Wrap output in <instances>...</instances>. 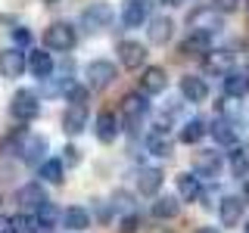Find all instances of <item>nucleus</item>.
Returning <instances> with one entry per match:
<instances>
[{
  "instance_id": "obj_44",
  "label": "nucleus",
  "mask_w": 249,
  "mask_h": 233,
  "mask_svg": "<svg viewBox=\"0 0 249 233\" xmlns=\"http://www.w3.org/2000/svg\"><path fill=\"white\" fill-rule=\"evenodd\" d=\"M243 230H246V233H249V221H246V227H243Z\"/></svg>"
},
{
  "instance_id": "obj_6",
  "label": "nucleus",
  "mask_w": 249,
  "mask_h": 233,
  "mask_svg": "<svg viewBox=\"0 0 249 233\" xmlns=\"http://www.w3.org/2000/svg\"><path fill=\"white\" fill-rule=\"evenodd\" d=\"M209 134L215 137V143L233 146L240 140V121L237 118H228V115H218V118L212 121V128H209Z\"/></svg>"
},
{
  "instance_id": "obj_4",
  "label": "nucleus",
  "mask_w": 249,
  "mask_h": 233,
  "mask_svg": "<svg viewBox=\"0 0 249 233\" xmlns=\"http://www.w3.org/2000/svg\"><path fill=\"white\" fill-rule=\"evenodd\" d=\"M10 112H13V118H19V121H35L37 115H41V100H37V93H35V90L22 87V90H16V93H13V100H10Z\"/></svg>"
},
{
  "instance_id": "obj_20",
  "label": "nucleus",
  "mask_w": 249,
  "mask_h": 233,
  "mask_svg": "<svg viewBox=\"0 0 249 233\" xmlns=\"http://www.w3.org/2000/svg\"><path fill=\"white\" fill-rule=\"evenodd\" d=\"M16 202H19V205H25V208L44 205V202H47L44 183H41V181H31V183H25V186H19V190H16Z\"/></svg>"
},
{
  "instance_id": "obj_14",
  "label": "nucleus",
  "mask_w": 249,
  "mask_h": 233,
  "mask_svg": "<svg viewBox=\"0 0 249 233\" xmlns=\"http://www.w3.org/2000/svg\"><path fill=\"white\" fill-rule=\"evenodd\" d=\"M119 62L124 68H140L146 62V47L140 41H122L119 44Z\"/></svg>"
},
{
  "instance_id": "obj_12",
  "label": "nucleus",
  "mask_w": 249,
  "mask_h": 233,
  "mask_svg": "<svg viewBox=\"0 0 249 233\" xmlns=\"http://www.w3.org/2000/svg\"><path fill=\"white\" fill-rule=\"evenodd\" d=\"M146 112H150V100H146L143 93H128V97L122 100V118L128 124H137Z\"/></svg>"
},
{
  "instance_id": "obj_11",
  "label": "nucleus",
  "mask_w": 249,
  "mask_h": 233,
  "mask_svg": "<svg viewBox=\"0 0 249 233\" xmlns=\"http://www.w3.org/2000/svg\"><path fill=\"white\" fill-rule=\"evenodd\" d=\"M221 152H215V150H202V152H196V165H193V174L199 177H218L221 174Z\"/></svg>"
},
{
  "instance_id": "obj_38",
  "label": "nucleus",
  "mask_w": 249,
  "mask_h": 233,
  "mask_svg": "<svg viewBox=\"0 0 249 233\" xmlns=\"http://www.w3.org/2000/svg\"><path fill=\"white\" fill-rule=\"evenodd\" d=\"M28 41H31V31L28 28H13V44L22 47V44H28Z\"/></svg>"
},
{
  "instance_id": "obj_10",
  "label": "nucleus",
  "mask_w": 249,
  "mask_h": 233,
  "mask_svg": "<svg viewBox=\"0 0 249 233\" xmlns=\"http://www.w3.org/2000/svg\"><path fill=\"white\" fill-rule=\"evenodd\" d=\"M243 205L246 202L240 196H224L218 202V217H221L224 227H240V221H243Z\"/></svg>"
},
{
  "instance_id": "obj_19",
  "label": "nucleus",
  "mask_w": 249,
  "mask_h": 233,
  "mask_svg": "<svg viewBox=\"0 0 249 233\" xmlns=\"http://www.w3.org/2000/svg\"><path fill=\"white\" fill-rule=\"evenodd\" d=\"M25 59H28V72L37 81H47L53 75V56L47 50H31V53H25Z\"/></svg>"
},
{
  "instance_id": "obj_30",
  "label": "nucleus",
  "mask_w": 249,
  "mask_h": 233,
  "mask_svg": "<svg viewBox=\"0 0 249 233\" xmlns=\"http://www.w3.org/2000/svg\"><path fill=\"white\" fill-rule=\"evenodd\" d=\"M212 50V37H206V34H187L184 37V44H181V53H206Z\"/></svg>"
},
{
  "instance_id": "obj_8",
  "label": "nucleus",
  "mask_w": 249,
  "mask_h": 233,
  "mask_svg": "<svg viewBox=\"0 0 249 233\" xmlns=\"http://www.w3.org/2000/svg\"><path fill=\"white\" fill-rule=\"evenodd\" d=\"M28 68V59L19 47H10V50H0V75L3 78H19Z\"/></svg>"
},
{
  "instance_id": "obj_42",
  "label": "nucleus",
  "mask_w": 249,
  "mask_h": 233,
  "mask_svg": "<svg viewBox=\"0 0 249 233\" xmlns=\"http://www.w3.org/2000/svg\"><path fill=\"white\" fill-rule=\"evenodd\" d=\"M162 3H165V6H181L184 0H162Z\"/></svg>"
},
{
  "instance_id": "obj_25",
  "label": "nucleus",
  "mask_w": 249,
  "mask_h": 233,
  "mask_svg": "<svg viewBox=\"0 0 249 233\" xmlns=\"http://www.w3.org/2000/svg\"><path fill=\"white\" fill-rule=\"evenodd\" d=\"M59 221H62L66 230H88L90 227V215H88V208H81V205L66 208V212L59 215Z\"/></svg>"
},
{
  "instance_id": "obj_45",
  "label": "nucleus",
  "mask_w": 249,
  "mask_h": 233,
  "mask_svg": "<svg viewBox=\"0 0 249 233\" xmlns=\"http://www.w3.org/2000/svg\"><path fill=\"white\" fill-rule=\"evenodd\" d=\"M47 3H56V0H47Z\"/></svg>"
},
{
  "instance_id": "obj_40",
  "label": "nucleus",
  "mask_w": 249,
  "mask_h": 233,
  "mask_svg": "<svg viewBox=\"0 0 249 233\" xmlns=\"http://www.w3.org/2000/svg\"><path fill=\"white\" fill-rule=\"evenodd\" d=\"M218 6H221V10H233V6H237V0H218Z\"/></svg>"
},
{
  "instance_id": "obj_16",
  "label": "nucleus",
  "mask_w": 249,
  "mask_h": 233,
  "mask_svg": "<svg viewBox=\"0 0 249 233\" xmlns=\"http://www.w3.org/2000/svg\"><path fill=\"white\" fill-rule=\"evenodd\" d=\"M181 97L187 100V103H206L209 84L202 81L199 75H184V78H181Z\"/></svg>"
},
{
  "instance_id": "obj_2",
  "label": "nucleus",
  "mask_w": 249,
  "mask_h": 233,
  "mask_svg": "<svg viewBox=\"0 0 249 233\" xmlns=\"http://www.w3.org/2000/svg\"><path fill=\"white\" fill-rule=\"evenodd\" d=\"M115 62H109V59H93L84 66V87L88 90H106L109 84L115 81Z\"/></svg>"
},
{
  "instance_id": "obj_15",
  "label": "nucleus",
  "mask_w": 249,
  "mask_h": 233,
  "mask_svg": "<svg viewBox=\"0 0 249 233\" xmlns=\"http://www.w3.org/2000/svg\"><path fill=\"white\" fill-rule=\"evenodd\" d=\"M146 150H150L153 155H159V159L171 155V134H168L165 124H156V128H150V134H146Z\"/></svg>"
},
{
  "instance_id": "obj_13",
  "label": "nucleus",
  "mask_w": 249,
  "mask_h": 233,
  "mask_svg": "<svg viewBox=\"0 0 249 233\" xmlns=\"http://www.w3.org/2000/svg\"><path fill=\"white\" fill-rule=\"evenodd\" d=\"M171 34H175V22H171L168 16H153V19H150V28H146V37H150V44L165 47V44L171 41Z\"/></svg>"
},
{
  "instance_id": "obj_9",
  "label": "nucleus",
  "mask_w": 249,
  "mask_h": 233,
  "mask_svg": "<svg viewBox=\"0 0 249 233\" xmlns=\"http://www.w3.org/2000/svg\"><path fill=\"white\" fill-rule=\"evenodd\" d=\"M150 10H153V0H128L122 13V22L128 28H140L143 22H150Z\"/></svg>"
},
{
  "instance_id": "obj_24",
  "label": "nucleus",
  "mask_w": 249,
  "mask_h": 233,
  "mask_svg": "<svg viewBox=\"0 0 249 233\" xmlns=\"http://www.w3.org/2000/svg\"><path fill=\"white\" fill-rule=\"evenodd\" d=\"M162 171L159 168H140V174H137V193L140 196H156L159 193V186H162Z\"/></svg>"
},
{
  "instance_id": "obj_5",
  "label": "nucleus",
  "mask_w": 249,
  "mask_h": 233,
  "mask_svg": "<svg viewBox=\"0 0 249 233\" xmlns=\"http://www.w3.org/2000/svg\"><path fill=\"white\" fill-rule=\"evenodd\" d=\"M109 22H112V6H109V3H90L88 10L81 13V25L88 28L90 34L109 28Z\"/></svg>"
},
{
  "instance_id": "obj_26",
  "label": "nucleus",
  "mask_w": 249,
  "mask_h": 233,
  "mask_svg": "<svg viewBox=\"0 0 249 233\" xmlns=\"http://www.w3.org/2000/svg\"><path fill=\"white\" fill-rule=\"evenodd\" d=\"M206 68L215 75H228L233 68V53L231 50H209L206 53Z\"/></svg>"
},
{
  "instance_id": "obj_34",
  "label": "nucleus",
  "mask_w": 249,
  "mask_h": 233,
  "mask_svg": "<svg viewBox=\"0 0 249 233\" xmlns=\"http://www.w3.org/2000/svg\"><path fill=\"white\" fill-rule=\"evenodd\" d=\"M13 221H16V230H19V233H41L35 215H19V217H13Z\"/></svg>"
},
{
  "instance_id": "obj_33",
  "label": "nucleus",
  "mask_w": 249,
  "mask_h": 233,
  "mask_svg": "<svg viewBox=\"0 0 249 233\" xmlns=\"http://www.w3.org/2000/svg\"><path fill=\"white\" fill-rule=\"evenodd\" d=\"M88 97H90V90L84 87V84H72V87L66 90V100L72 106H84V103H88Z\"/></svg>"
},
{
  "instance_id": "obj_17",
  "label": "nucleus",
  "mask_w": 249,
  "mask_h": 233,
  "mask_svg": "<svg viewBox=\"0 0 249 233\" xmlns=\"http://www.w3.org/2000/svg\"><path fill=\"white\" fill-rule=\"evenodd\" d=\"M84 128H88V106H69L62 112V131L69 137H78Z\"/></svg>"
},
{
  "instance_id": "obj_1",
  "label": "nucleus",
  "mask_w": 249,
  "mask_h": 233,
  "mask_svg": "<svg viewBox=\"0 0 249 233\" xmlns=\"http://www.w3.org/2000/svg\"><path fill=\"white\" fill-rule=\"evenodd\" d=\"M221 28H224V16L218 13L215 6H196V10L187 16V34H206V37H215Z\"/></svg>"
},
{
  "instance_id": "obj_21",
  "label": "nucleus",
  "mask_w": 249,
  "mask_h": 233,
  "mask_svg": "<svg viewBox=\"0 0 249 233\" xmlns=\"http://www.w3.org/2000/svg\"><path fill=\"white\" fill-rule=\"evenodd\" d=\"M224 93L233 100L246 97L249 93V68H231L228 75H224Z\"/></svg>"
},
{
  "instance_id": "obj_35",
  "label": "nucleus",
  "mask_w": 249,
  "mask_h": 233,
  "mask_svg": "<svg viewBox=\"0 0 249 233\" xmlns=\"http://www.w3.org/2000/svg\"><path fill=\"white\" fill-rule=\"evenodd\" d=\"M119 230H122V233H137V230H140V215H137V212L124 215L122 224H119Z\"/></svg>"
},
{
  "instance_id": "obj_43",
  "label": "nucleus",
  "mask_w": 249,
  "mask_h": 233,
  "mask_svg": "<svg viewBox=\"0 0 249 233\" xmlns=\"http://www.w3.org/2000/svg\"><path fill=\"white\" fill-rule=\"evenodd\" d=\"M196 233H218V230H215V227H199Z\"/></svg>"
},
{
  "instance_id": "obj_3",
  "label": "nucleus",
  "mask_w": 249,
  "mask_h": 233,
  "mask_svg": "<svg viewBox=\"0 0 249 233\" xmlns=\"http://www.w3.org/2000/svg\"><path fill=\"white\" fill-rule=\"evenodd\" d=\"M75 44H78V31H75V25H69V22H53V25L44 31V47L47 50L69 53Z\"/></svg>"
},
{
  "instance_id": "obj_7",
  "label": "nucleus",
  "mask_w": 249,
  "mask_h": 233,
  "mask_svg": "<svg viewBox=\"0 0 249 233\" xmlns=\"http://www.w3.org/2000/svg\"><path fill=\"white\" fill-rule=\"evenodd\" d=\"M165 87H168V75L162 66H146L140 72V90H143V97H156V93H162Z\"/></svg>"
},
{
  "instance_id": "obj_27",
  "label": "nucleus",
  "mask_w": 249,
  "mask_h": 233,
  "mask_svg": "<svg viewBox=\"0 0 249 233\" xmlns=\"http://www.w3.org/2000/svg\"><path fill=\"white\" fill-rule=\"evenodd\" d=\"M153 217L156 221H171V217H178V212H181V205H178V199L175 196H159L153 202Z\"/></svg>"
},
{
  "instance_id": "obj_29",
  "label": "nucleus",
  "mask_w": 249,
  "mask_h": 233,
  "mask_svg": "<svg viewBox=\"0 0 249 233\" xmlns=\"http://www.w3.org/2000/svg\"><path fill=\"white\" fill-rule=\"evenodd\" d=\"M37 174H41V181H47V183H62V174H66V168H62L59 159H47V162H41Z\"/></svg>"
},
{
  "instance_id": "obj_39",
  "label": "nucleus",
  "mask_w": 249,
  "mask_h": 233,
  "mask_svg": "<svg viewBox=\"0 0 249 233\" xmlns=\"http://www.w3.org/2000/svg\"><path fill=\"white\" fill-rule=\"evenodd\" d=\"M0 233H19V230H16V221H13V217L0 215Z\"/></svg>"
},
{
  "instance_id": "obj_36",
  "label": "nucleus",
  "mask_w": 249,
  "mask_h": 233,
  "mask_svg": "<svg viewBox=\"0 0 249 233\" xmlns=\"http://www.w3.org/2000/svg\"><path fill=\"white\" fill-rule=\"evenodd\" d=\"M112 205H115V208H122L124 215H131V193L119 190V193H115V199H112Z\"/></svg>"
},
{
  "instance_id": "obj_28",
  "label": "nucleus",
  "mask_w": 249,
  "mask_h": 233,
  "mask_svg": "<svg viewBox=\"0 0 249 233\" xmlns=\"http://www.w3.org/2000/svg\"><path fill=\"white\" fill-rule=\"evenodd\" d=\"M209 134V128H206V121L202 118H190V121H184V128H181V143H199L202 137Z\"/></svg>"
},
{
  "instance_id": "obj_18",
  "label": "nucleus",
  "mask_w": 249,
  "mask_h": 233,
  "mask_svg": "<svg viewBox=\"0 0 249 233\" xmlns=\"http://www.w3.org/2000/svg\"><path fill=\"white\" fill-rule=\"evenodd\" d=\"M175 183H178V196L184 202H196L202 196V181L193 174V171H181V174L175 177Z\"/></svg>"
},
{
  "instance_id": "obj_22",
  "label": "nucleus",
  "mask_w": 249,
  "mask_h": 233,
  "mask_svg": "<svg viewBox=\"0 0 249 233\" xmlns=\"http://www.w3.org/2000/svg\"><path fill=\"white\" fill-rule=\"evenodd\" d=\"M119 118H115L112 109H103V112L97 115V140L100 143H115V137H119Z\"/></svg>"
},
{
  "instance_id": "obj_37",
  "label": "nucleus",
  "mask_w": 249,
  "mask_h": 233,
  "mask_svg": "<svg viewBox=\"0 0 249 233\" xmlns=\"http://www.w3.org/2000/svg\"><path fill=\"white\" fill-rule=\"evenodd\" d=\"M62 152H66V155L59 159V162H62V168H66V165L72 168V165H78V162H81V155H78V146H66Z\"/></svg>"
},
{
  "instance_id": "obj_31",
  "label": "nucleus",
  "mask_w": 249,
  "mask_h": 233,
  "mask_svg": "<svg viewBox=\"0 0 249 233\" xmlns=\"http://www.w3.org/2000/svg\"><path fill=\"white\" fill-rule=\"evenodd\" d=\"M37 227H41V233H50L53 230V221H56V208H53V202L47 199L44 205H37Z\"/></svg>"
},
{
  "instance_id": "obj_32",
  "label": "nucleus",
  "mask_w": 249,
  "mask_h": 233,
  "mask_svg": "<svg viewBox=\"0 0 249 233\" xmlns=\"http://www.w3.org/2000/svg\"><path fill=\"white\" fill-rule=\"evenodd\" d=\"M231 171H233V177H246L249 174V155L243 150L231 152Z\"/></svg>"
},
{
  "instance_id": "obj_23",
  "label": "nucleus",
  "mask_w": 249,
  "mask_h": 233,
  "mask_svg": "<svg viewBox=\"0 0 249 233\" xmlns=\"http://www.w3.org/2000/svg\"><path fill=\"white\" fill-rule=\"evenodd\" d=\"M47 146H50V143H47V137H41V134L28 137V140H25V146L19 150L22 162H25V165H35V168H41V159H44Z\"/></svg>"
},
{
  "instance_id": "obj_41",
  "label": "nucleus",
  "mask_w": 249,
  "mask_h": 233,
  "mask_svg": "<svg viewBox=\"0 0 249 233\" xmlns=\"http://www.w3.org/2000/svg\"><path fill=\"white\" fill-rule=\"evenodd\" d=\"M243 202H249V181H243Z\"/></svg>"
}]
</instances>
